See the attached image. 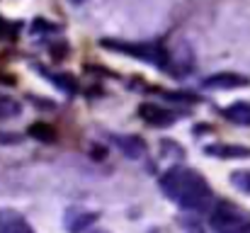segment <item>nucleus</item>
Wrapping results in <instances>:
<instances>
[{"instance_id":"nucleus-1","label":"nucleus","mask_w":250,"mask_h":233,"mask_svg":"<svg viewBox=\"0 0 250 233\" xmlns=\"http://www.w3.org/2000/svg\"><path fill=\"white\" fill-rule=\"evenodd\" d=\"M161 190L167 199L187 212H202L211 202V187L202 177V172L192 168H170L161 177Z\"/></svg>"},{"instance_id":"nucleus-2","label":"nucleus","mask_w":250,"mask_h":233,"mask_svg":"<svg viewBox=\"0 0 250 233\" xmlns=\"http://www.w3.org/2000/svg\"><path fill=\"white\" fill-rule=\"evenodd\" d=\"M209 226L216 233H250V214L238 204L221 202L211 212Z\"/></svg>"},{"instance_id":"nucleus-3","label":"nucleus","mask_w":250,"mask_h":233,"mask_svg":"<svg viewBox=\"0 0 250 233\" xmlns=\"http://www.w3.org/2000/svg\"><path fill=\"white\" fill-rule=\"evenodd\" d=\"M102 46L104 49H112V51H122V54H131L136 56L139 61H146V64H153V66H167V54L158 46V44H126V42H114V39H102Z\"/></svg>"},{"instance_id":"nucleus-4","label":"nucleus","mask_w":250,"mask_h":233,"mask_svg":"<svg viewBox=\"0 0 250 233\" xmlns=\"http://www.w3.org/2000/svg\"><path fill=\"white\" fill-rule=\"evenodd\" d=\"M139 114H141V119H144L146 124L158 127V129L172 127V124L177 122V114H175V112H170V109L161 107V105H153V102H144V105L139 107Z\"/></svg>"},{"instance_id":"nucleus-5","label":"nucleus","mask_w":250,"mask_h":233,"mask_svg":"<svg viewBox=\"0 0 250 233\" xmlns=\"http://www.w3.org/2000/svg\"><path fill=\"white\" fill-rule=\"evenodd\" d=\"M109 141L122 151V153L126 155V158H144L146 151H148V146H146V141L141 139V136H134V134H109Z\"/></svg>"},{"instance_id":"nucleus-6","label":"nucleus","mask_w":250,"mask_h":233,"mask_svg":"<svg viewBox=\"0 0 250 233\" xmlns=\"http://www.w3.org/2000/svg\"><path fill=\"white\" fill-rule=\"evenodd\" d=\"M202 85L207 90H236V87H248L250 80L241 73H214V76L204 78Z\"/></svg>"},{"instance_id":"nucleus-7","label":"nucleus","mask_w":250,"mask_h":233,"mask_svg":"<svg viewBox=\"0 0 250 233\" xmlns=\"http://www.w3.org/2000/svg\"><path fill=\"white\" fill-rule=\"evenodd\" d=\"M95 221H97V214H95V212L78 209V207L68 209V212H66V216H63V226H66V229H68L71 233H83V231H87V229H90Z\"/></svg>"},{"instance_id":"nucleus-8","label":"nucleus","mask_w":250,"mask_h":233,"mask_svg":"<svg viewBox=\"0 0 250 233\" xmlns=\"http://www.w3.org/2000/svg\"><path fill=\"white\" fill-rule=\"evenodd\" d=\"M0 233H34V229L27 224V219L20 212L0 209Z\"/></svg>"},{"instance_id":"nucleus-9","label":"nucleus","mask_w":250,"mask_h":233,"mask_svg":"<svg viewBox=\"0 0 250 233\" xmlns=\"http://www.w3.org/2000/svg\"><path fill=\"white\" fill-rule=\"evenodd\" d=\"M207 155H214V158H250V148L248 146H233V144H211L204 148Z\"/></svg>"},{"instance_id":"nucleus-10","label":"nucleus","mask_w":250,"mask_h":233,"mask_svg":"<svg viewBox=\"0 0 250 233\" xmlns=\"http://www.w3.org/2000/svg\"><path fill=\"white\" fill-rule=\"evenodd\" d=\"M224 117H226L231 124L250 127V105L248 102H236V105H231V107L224 109Z\"/></svg>"},{"instance_id":"nucleus-11","label":"nucleus","mask_w":250,"mask_h":233,"mask_svg":"<svg viewBox=\"0 0 250 233\" xmlns=\"http://www.w3.org/2000/svg\"><path fill=\"white\" fill-rule=\"evenodd\" d=\"M22 112V105L15 100V97H7V95H0V119H12Z\"/></svg>"},{"instance_id":"nucleus-12","label":"nucleus","mask_w":250,"mask_h":233,"mask_svg":"<svg viewBox=\"0 0 250 233\" xmlns=\"http://www.w3.org/2000/svg\"><path fill=\"white\" fill-rule=\"evenodd\" d=\"M49 76V80L54 83V85H59L63 92H76L78 90V85H76V80H73V76H56V73H46Z\"/></svg>"},{"instance_id":"nucleus-13","label":"nucleus","mask_w":250,"mask_h":233,"mask_svg":"<svg viewBox=\"0 0 250 233\" xmlns=\"http://www.w3.org/2000/svg\"><path fill=\"white\" fill-rule=\"evenodd\" d=\"M231 182H233V187H238L241 192L250 194V170H236V172L231 175Z\"/></svg>"},{"instance_id":"nucleus-14","label":"nucleus","mask_w":250,"mask_h":233,"mask_svg":"<svg viewBox=\"0 0 250 233\" xmlns=\"http://www.w3.org/2000/svg\"><path fill=\"white\" fill-rule=\"evenodd\" d=\"M29 134L39 141H54V129L46 127V124H32L29 127Z\"/></svg>"},{"instance_id":"nucleus-15","label":"nucleus","mask_w":250,"mask_h":233,"mask_svg":"<svg viewBox=\"0 0 250 233\" xmlns=\"http://www.w3.org/2000/svg\"><path fill=\"white\" fill-rule=\"evenodd\" d=\"M15 32H17V27L7 24V22L0 17V37H2V39H10V37H15Z\"/></svg>"},{"instance_id":"nucleus-16","label":"nucleus","mask_w":250,"mask_h":233,"mask_svg":"<svg viewBox=\"0 0 250 233\" xmlns=\"http://www.w3.org/2000/svg\"><path fill=\"white\" fill-rule=\"evenodd\" d=\"M92 233H107V231H92Z\"/></svg>"}]
</instances>
